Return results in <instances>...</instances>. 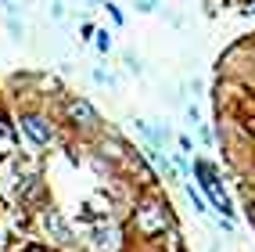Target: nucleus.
I'll return each mask as SVG.
<instances>
[{
	"mask_svg": "<svg viewBox=\"0 0 255 252\" xmlns=\"http://www.w3.org/2000/svg\"><path fill=\"white\" fill-rule=\"evenodd\" d=\"M123 220L133 242H158L169 227H176V213L173 202L162 195V188H140Z\"/></svg>",
	"mask_w": 255,
	"mask_h": 252,
	"instance_id": "obj_1",
	"label": "nucleus"
},
{
	"mask_svg": "<svg viewBox=\"0 0 255 252\" xmlns=\"http://www.w3.org/2000/svg\"><path fill=\"white\" fill-rule=\"evenodd\" d=\"M58 119L69 126L72 133H79V137H97L101 130H105V119H101V112L94 108L90 97L83 94H65L61 97V112Z\"/></svg>",
	"mask_w": 255,
	"mask_h": 252,
	"instance_id": "obj_2",
	"label": "nucleus"
},
{
	"mask_svg": "<svg viewBox=\"0 0 255 252\" xmlns=\"http://www.w3.org/2000/svg\"><path fill=\"white\" fill-rule=\"evenodd\" d=\"M14 123H18V130H22V137L36 148V151H43V148H54L58 144V119L50 112H43V108H36V105H25V108H18V115H14Z\"/></svg>",
	"mask_w": 255,
	"mask_h": 252,
	"instance_id": "obj_3",
	"label": "nucleus"
},
{
	"mask_svg": "<svg viewBox=\"0 0 255 252\" xmlns=\"http://www.w3.org/2000/svg\"><path fill=\"white\" fill-rule=\"evenodd\" d=\"M36 238H40V242H50V245H58V249H65V252L79 245L72 220L54 206V202H47L43 209H36Z\"/></svg>",
	"mask_w": 255,
	"mask_h": 252,
	"instance_id": "obj_4",
	"label": "nucleus"
},
{
	"mask_svg": "<svg viewBox=\"0 0 255 252\" xmlns=\"http://www.w3.org/2000/svg\"><path fill=\"white\" fill-rule=\"evenodd\" d=\"M87 245L94 252H123L129 245V231H126V220H97L94 227H87Z\"/></svg>",
	"mask_w": 255,
	"mask_h": 252,
	"instance_id": "obj_5",
	"label": "nucleus"
},
{
	"mask_svg": "<svg viewBox=\"0 0 255 252\" xmlns=\"http://www.w3.org/2000/svg\"><path fill=\"white\" fill-rule=\"evenodd\" d=\"M191 177L198 180V188H201V191L223 180V177H219V166H216L212 159H205V155H194V159H191Z\"/></svg>",
	"mask_w": 255,
	"mask_h": 252,
	"instance_id": "obj_6",
	"label": "nucleus"
},
{
	"mask_svg": "<svg viewBox=\"0 0 255 252\" xmlns=\"http://www.w3.org/2000/svg\"><path fill=\"white\" fill-rule=\"evenodd\" d=\"M158 245H162L165 252H191V249H187L183 231H180V224H176V227H169V231L162 234V238H158Z\"/></svg>",
	"mask_w": 255,
	"mask_h": 252,
	"instance_id": "obj_7",
	"label": "nucleus"
},
{
	"mask_svg": "<svg viewBox=\"0 0 255 252\" xmlns=\"http://www.w3.org/2000/svg\"><path fill=\"white\" fill-rule=\"evenodd\" d=\"M183 191H187V198H191V206H194L198 216H209L212 213V202H209L205 191H194V184H187V180H183Z\"/></svg>",
	"mask_w": 255,
	"mask_h": 252,
	"instance_id": "obj_8",
	"label": "nucleus"
},
{
	"mask_svg": "<svg viewBox=\"0 0 255 252\" xmlns=\"http://www.w3.org/2000/svg\"><path fill=\"white\" fill-rule=\"evenodd\" d=\"M123 65H126V72H133V76H144V61L133 54V50H126L123 54Z\"/></svg>",
	"mask_w": 255,
	"mask_h": 252,
	"instance_id": "obj_9",
	"label": "nucleus"
},
{
	"mask_svg": "<svg viewBox=\"0 0 255 252\" xmlns=\"http://www.w3.org/2000/svg\"><path fill=\"white\" fill-rule=\"evenodd\" d=\"M94 47L101 50V54H108V50H112V32L108 29H97L94 32Z\"/></svg>",
	"mask_w": 255,
	"mask_h": 252,
	"instance_id": "obj_10",
	"label": "nucleus"
},
{
	"mask_svg": "<svg viewBox=\"0 0 255 252\" xmlns=\"http://www.w3.org/2000/svg\"><path fill=\"white\" fill-rule=\"evenodd\" d=\"M90 76H94V83H101V87H119V79L112 72H105V69H94Z\"/></svg>",
	"mask_w": 255,
	"mask_h": 252,
	"instance_id": "obj_11",
	"label": "nucleus"
},
{
	"mask_svg": "<svg viewBox=\"0 0 255 252\" xmlns=\"http://www.w3.org/2000/svg\"><path fill=\"white\" fill-rule=\"evenodd\" d=\"M133 7L140 14H151V11H158V0H133Z\"/></svg>",
	"mask_w": 255,
	"mask_h": 252,
	"instance_id": "obj_12",
	"label": "nucleus"
},
{
	"mask_svg": "<svg viewBox=\"0 0 255 252\" xmlns=\"http://www.w3.org/2000/svg\"><path fill=\"white\" fill-rule=\"evenodd\" d=\"M194 130H198V137H201V144H216V133H212V130L205 126V123H201V126H194Z\"/></svg>",
	"mask_w": 255,
	"mask_h": 252,
	"instance_id": "obj_13",
	"label": "nucleus"
},
{
	"mask_svg": "<svg viewBox=\"0 0 255 252\" xmlns=\"http://www.w3.org/2000/svg\"><path fill=\"white\" fill-rule=\"evenodd\" d=\"M94 32H97V25H94L90 18H87V22H79V40H90Z\"/></svg>",
	"mask_w": 255,
	"mask_h": 252,
	"instance_id": "obj_14",
	"label": "nucleus"
},
{
	"mask_svg": "<svg viewBox=\"0 0 255 252\" xmlns=\"http://www.w3.org/2000/svg\"><path fill=\"white\" fill-rule=\"evenodd\" d=\"M183 112H187V123H191V126H201V112H198V105H187Z\"/></svg>",
	"mask_w": 255,
	"mask_h": 252,
	"instance_id": "obj_15",
	"label": "nucleus"
},
{
	"mask_svg": "<svg viewBox=\"0 0 255 252\" xmlns=\"http://www.w3.org/2000/svg\"><path fill=\"white\" fill-rule=\"evenodd\" d=\"M176 148H180V151H187V155H194V141L187 137V133H180V137H176Z\"/></svg>",
	"mask_w": 255,
	"mask_h": 252,
	"instance_id": "obj_16",
	"label": "nucleus"
},
{
	"mask_svg": "<svg viewBox=\"0 0 255 252\" xmlns=\"http://www.w3.org/2000/svg\"><path fill=\"white\" fill-rule=\"evenodd\" d=\"M105 11L112 14V22H115V25H123V22H126V18H123V11H119V7L112 4V0H108V4H105Z\"/></svg>",
	"mask_w": 255,
	"mask_h": 252,
	"instance_id": "obj_17",
	"label": "nucleus"
},
{
	"mask_svg": "<svg viewBox=\"0 0 255 252\" xmlns=\"http://www.w3.org/2000/svg\"><path fill=\"white\" fill-rule=\"evenodd\" d=\"M32 252H65V249H58V245H50V242H36V245H32Z\"/></svg>",
	"mask_w": 255,
	"mask_h": 252,
	"instance_id": "obj_18",
	"label": "nucleus"
},
{
	"mask_svg": "<svg viewBox=\"0 0 255 252\" xmlns=\"http://www.w3.org/2000/svg\"><path fill=\"white\" fill-rule=\"evenodd\" d=\"M50 18H65V4H61V0H54V4H50Z\"/></svg>",
	"mask_w": 255,
	"mask_h": 252,
	"instance_id": "obj_19",
	"label": "nucleus"
},
{
	"mask_svg": "<svg viewBox=\"0 0 255 252\" xmlns=\"http://www.w3.org/2000/svg\"><path fill=\"white\" fill-rule=\"evenodd\" d=\"M245 11H248V14H255V0H245Z\"/></svg>",
	"mask_w": 255,
	"mask_h": 252,
	"instance_id": "obj_20",
	"label": "nucleus"
},
{
	"mask_svg": "<svg viewBox=\"0 0 255 252\" xmlns=\"http://www.w3.org/2000/svg\"><path fill=\"white\" fill-rule=\"evenodd\" d=\"M4 166H7V155H4V151H0V170H4Z\"/></svg>",
	"mask_w": 255,
	"mask_h": 252,
	"instance_id": "obj_21",
	"label": "nucleus"
},
{
	"mask_svg": "<svg viewBox=\"0 0 255 252\" xmlns=\"http://www.w3.org/2000/svg\"><path fill=\"white\" fill-rule=\"evenodd\" d=\"M87 4H97V0H87Z\"/></svg>",
	"mask_w": 255,
	"mask_h": 252,
	"instance_id": "obj_22",
	"label": "nucleus"
}]
</instances>
